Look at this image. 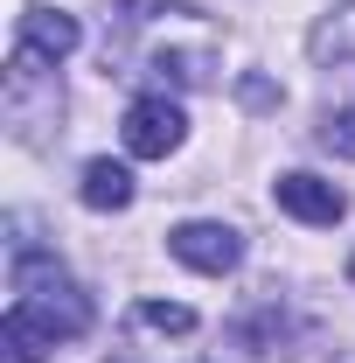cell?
Here are the masks:
<instances>
[{
    "mask_svg": "<svg viewBox=\"0 0 355 363\" xmlns=\"http://www.w3.org/2000/svg\"><path fill=\"white\" fill-rule=\"evenodd\" d=\"M14 308H28L42 328H56V342L91 328V301L70 286L63 266H49V259H35V252H14Z\"/></svg>",
    "mask_w": 355,
    "mask_h": 363,
    "instance_id": "6da1fadb",
    "label": "cell"
},
{
    "mask_svg": "<svg viewBox=\"0 0 355 363\" xmlns=\"http://www.w3.org/2000/svg\"><path fill=\"white\" fill-rule=\"evenodd\" d=\"M168 252H175L188 272H209V279H223V272H237V259H244V238L230 224H175L168 230Z\"/></svg>",
    "mask_w": 355,
    "mask_h": 363,
    "instance_id": "7a4b0ae2",
    "label": "cell"
},
{
    "mask_svg": "<svg viewBox=\"0 0 355 363\" xmlns=\"http://www.w3.org/2000/svg\"><path fill=\"white\" fill-rule=\"evenodd\" d=\"M181 133H188V119H181L175 98H133L126 105V154H139V161H168Z\"/></svg>",
    "mask_w": 355,
    "mask_h": 363,
    "instance_id": "3957f363",
    "label": "cell"
},
{
    "mask_svg": "<svg viewBox=\"0 0 355 363\" xmlns=\"http://www.w3.org/2000/svg\"><path fill=\"white\" fill-rule=\"evenodd\" d=\"M272 196H279V210H286V217H300V224H342V217H349V196H342L334 182L307 175V168L279 175V182H272Z\"/></svg>",
    "mask_w": 355,
    "mask_h": 363,
    "instance_id": "277c9868",
    "label": "cell"
},
{
    "mask_svg": "<svg viewBox=\"0 0 355 363\" xmlns=\"http://www.w3.org/2000/svg\"><path fill=\"white\" fill-rule=\"evenodd\" d=\"M77 43H84L77 14H56V7H21V49H28V56H42V63H63Z\"/></svg>",
    "mask_w": 355,
    "mask_h": 363,
    "instance_id": "5b68a950",
    "label": "cell"
},
{
    "mask_svg": "<svg viewBox=\"0 0 355 363\" xmlns=\"http://www.w3.org/2000/svg\"><path fill=\"white\" fill-rule=\"evenodd\" d=\"M49 350H56V328H42L28 308H7V321H0V363H42Z\"/></svg>",
    "mask_w": 355,
    "mask_h": 363,
    "instance_id": "8992f818",
    "label": "cell"
},
{
    "mask_svg": "<svg viewBox=\"0 0 355 363\" xmlns=\"http://www.w3.org/2000/svg\"><path fill=\"white\" fill-rule=\"evenodd\" d=\"M77 196H84L91 210H126V203H133V175H126L119 161H91Z\"/></svg>",
    "mask_w": 355,
    "mask_h": 363,
    "instance_id": "52a82bcc",
    "label": "cell"
},
{
    "mask_svg": "<svg viewBox=\"0 0 355 363\" xmlns=\"http://www.w3.org/2000/svg\"><path fill=\"white\" fill-rule=\"evenodd\" d=\"M133 321L161 328V335H195V308H181V301H139Z\"/></svg>",
    "mask_w": 355,
    "mask_h": 363,
    "instance_id": "ba28073f",
    "label": "cell"
},
{
    "mask_svg": "<svg viewBox=\"0 0 355 363\" xmlns=\"http://www.w3.org/2000/svg\"><path fill=\"white\" fill-rule=\"evenodd\" d=\"M320 147L342 154V161H355V105H349V112H334V119L320 126Z\"/></svg>",
    "mask_w": 355,
    "mask_h": 363,
    "instance_id": "9c48e42d",
    "label": "cell"
},
{
    "mask_svg": "<svg viewBox=\"0 0 355 363\" xmlns=\"http://www.w3.org/2000/svg\"><path fill=\"white\" fill-rule=\"evenodd\" d=\"M320 49H334V56H349V49H355V7L334 21V28H320Z\"/></svg>",
    "mask_w": 355,
    "mask_h": 363,
    "instance_id": "30bf717a",
    "label": "cell"
}]
</instances>
